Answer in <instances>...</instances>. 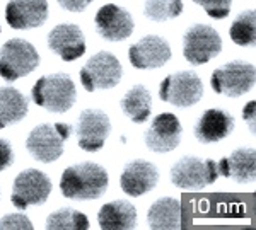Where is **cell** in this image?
Wrapping results in <instances>:
<instances>
[{
  "label": "cell",
  "mask_w": 256,
  "mask_h": 230,
  "mask_svg": "<svg viewBox=\"0 0 256 230\" xmlns=\"http://www.w3.org/2000/svg\"><path fill=\"white\" fill-rule=\"evenodd\" d=\"M30 111L28 99L20 90L10 85L0 87V130L22 120Z\"/></svg>",
  "instance_id": "obj_22"
},
{
  "label": "cell",
  "mask_w": 256,
  "mask_h": 230,
  "mask_svg": "<svg viewBox=\"0 0 256 230\" xmlns=\"http://www.w3.org/2000/svg\"><path fill=\"white\" fill-rule=\"evenodd\" d=\"M204 96V84L193 70H181L171 73L159 85L160 101L169 102L178 108L195 106Z\"/></svg>",
  "instance_id": "obj_7"
},
{
  "label": "cell",
  "mask_w": 256,
  "mask_h": 230,
  "mask_svg": "<svg viewBox=\"0 0 256 230\" xmlns=\"http://www.w3.org/2000/svg\"><path fill=\"white\" fill-rule=\"evenodd\" d=\"M234 130V118L224 109H207L195 125V137L200 143H216L229 137Z\"/></svg>",
  "instance_id": "obj_18"
},
{
  "label": "cell",
  "mask_w": 256,
  "mask_h": 230,
  "mask_svg": "<svg viewBox=\"0 0 256 230\" xmlns=\"http://www.w3.org/2000/svg\"><path fill=\"white\" fill-rule=\"evenodd\" d=\"M122 63L113 53L99 51L80 68V82L88 92L116 87L122 80Z\"/></svg>",
  "instance_id": "obj_5"
},
{
  "label": "cell",
  "mask_w": 256,
  "mask_h": 230,
  "mask_svg": "<svg viewBox=\"0 0 256 230\" xmlns=\"http://www.w3.org/2000/svg\"><path fill=\"white\" fill-rule=\"evenodd\" d=\"M130 63L138 70H152L168 63L171 58V46L158 34H148L128 50Z\"/></svg>",
  "instance_id": "obj_13"
},
{
  "label": "cell",
  "mask_w": 256,
  "mask_h": 230,
  "mask_svg": "<svg viewBox=\"0 0 256 230\" xmlns=\"http://www.w3.org/2000/svg\"><path fill=\"white\" fill-rule=\"evenodd\" d=\"M222 51L220 34L208 24H193L183 36V55L192 65H205Z\"/></svg>",
  "instance_id": "obj_8"
},
{
  "label": "cell",
  "mask_w": 256,
  "mask_h": 230,
  "mask_svg": "<svg viewBox=\"0 0 256 230\" xmlns=\"http://www.w3.org/2000/svg\"><path fill=\"white\" fill-rule=\"evenodd\" d=\"M46 229L50 230H86L89 229V220L82 212L74 208H60L46 219Z\"/></svg>",
  "instance_id": "obj_25"
},
{
  "label": "cell",
  "mask_w": 256,
  "mask_h": 230,
  "mask_svg": "<svg viewBox=\"0 0 256 230\" xmlns=\"http://www.w3.org/2000/svg\"><path fill=\"white\" fill-rule=\"evenodd\" d=\"M48 46L64 61H74L86 53L84 32L77 24L64 22L55 26L48 34Z\"/></svg>",
  "instance_id": "obj_14"
},
{
  "label": "cell",
  "mask_w": 256,
  "mask_h": 230,
  "mask_svg": "<svg viewBox=\"0 0 256 230\" xmlns=\"http://www.w3.org/2000/svg\"><path fill=\"white\" fill-rule=\"evenodd\" d=\"M159 181V171L152 162L144 159L132 160L120 176V186L128 196H142L154 190Z\"/></svg>",
  "instance_id": "obj_16"
},
{
  "label": "cell",
  "mask_w": 256,
  "mask_h": 230,
  "mask_svg": "<svg viewBox=\"0 0 256 230\" xmlns=\"http://www.w3.org/2000/svg\"><path fill=\"white\" fill-rule=\"evenodd\" d=\"M193 2L204 7L212 19H226L232 5V0H193Z\"/></svg>",
  "instance_id": "obj_27"
},
{
  "label": "cell",
  "mask_w": 256,
  "mask_h": 230,
  "mask_svg": "<svg viewBox=\"0 0 256 230\" xmlns=\"http://www.w3.org/2000/svg\"><path fill=\"white\" fill-rule=\"evenodd\" d=\"M0 229H4V230H12V229L31 230L32 224L26 215H22V213H9V215L0 219Z\"/></svg>",
  "instance_id": "obj_28"
},
{
  "label": "cell",
  "mask_w": 256,
  "mask_h": 230,
  "mask_svg": "<svg viewBox=\"0 0 256 230\" xmlns=\"http://www.w3.org/2000/svg\"><path fill=\"white\" fill-rule=\"evenodd\" d=\"M0 31H2V27H0Z\"/></svg>",
  "instance_id": "obj_32"
},
{
  "label": "cell",
  "mask_w": 256,
  "mask_h": 230,
  "mask_svg": "<svg viewBox=\"0 0 256 230\" xmlns=\"http://www.w3.org/2000/svg\"><path fill=\"white\" fill-rule=\"evenodd\" d=\"M72 126L67 123H43L31 130L26 140V149L30 150L32 159L40 162H55L64 154L65 142L72 135Z\"/></svg>",
  "instance_id": "obj_3"
},
{
  "label": "cell",
  "mask_w": 256,
  "mask_h": 230,
  "mask_svg": "<svg viewBox=\"0 0 256 230\" xmlns=\"http://www.w3.org/2000/svg\"><path fill=\"white\" fill-rule=\"evenodd\" d=\"M98 32L108 41H123L130 38L134 32V19L132 14L116 3L102 5L96 14Z\"/></svg>",
  "instance_id": "obj_15"
},
{
  "label": "cell",
  "mask_w": 256,
  "mask_h": 230,
  "mask_svg": "<svg viewBox=\"0 0 256 230\" xmlns=\"http://www.w3.org/2000/svg\"><path fill=\"white\" fill-rule=\"evenodd\" d=\"M99 227L104 230L135 229L137 225V210L126 200H114L102 205L98 213Z\"/></svg>",
  "instance_id": "obj_20"
},
{
  "label": "cell",
  "mask_w": 256,
  "mask_h": 230,
  "mask_svg": "<svg viewBox=\"0 0 256 230\" xmlns=\"http://www.w3.org/2000/svg\"><path fill=\"white\" fill-rule=\"evenodd\" d=\"M60 3V7H64L65 10L70 12H82L84 9H88L89 3L92 0H56Z\"/></svg>",
  "instance_id": "obj_30"
},
{
  "label": "cell",
  "mask_w": 256,
  "mask_h": 230,
  "mask_svg": "<svg viewBox=\"0 0 256 230\" xmlns=\"http://www.w3.org/2000/svg\"><path fill=\"white\" fill-rule=\"evenodd\" d=\"M108 172L96 162H80L64 171L60 191L70 200H98L108 190Z\"/></svg>",
  "instance_id": "obj_1"
},
{
  "label": "cell",
  "mask_w": 256,
  "mask_h": 230,
  "mask_svg": "<svg viewBox=\"0 0 256 230\" xmlns=\"http://www.w3.org/2000/svg\"><path fill=\"white\" fill-rule=\"evenodd\" d=\"M120 106H122L123 113H125L134 123H146L152 111L150 92H148V89L142 84L134 85V87L123 96Z\"/></svg>",
  "instance_id": "obj_23"
},
{
  "label": "cell",
  "mask_w": 256,
  "mask_h": 230,
  "mask_svg": "<svg viewBox=\"0 0 256 230\" xmlns=\"http://www.w3.org/2000/svg\"><path fill=\"white\" fill-rule=\"evenodd\" d=\"M40 63V55L30 41L22 38L9 39L0 48V77L14 82L30 75Z\"/></svg>",
  "instance_id": "obj_4"
},
{
  "label": "cell",
  "mask_w": 256,
  "mask_h": 230,
  "mask_svg": "<svg viewBox=\"0 0 256 230\" xmlns=\"http://www.w3.org/2000/svg\"><path fill=\"white\" fill-rule=\"evenodd\" d=\"M229 36L238 46H253L256 41V12L253 9L241 12L230 24Z\"/></svg>",
  "instance_id": "obj_24"
},
{
  "label": "cell",
  "mask_w": 256,
  "mask_h": 230,
  "mask_svg": "<svg viewBox=\"0 0 256 230\" xmlns=\"http://www.w3.org/2000/svg\"><path fill=\"white\" fill-rule=\"evenodd\" d=\"M181 135H183V126L176 114L160 113L152 120L146 131V145L152 152L166 154L180 145Z\"/></svg>",
  "instance_id": "obj_12"
},
{
  "label": "cell",
  "mask_w": 256,
  "mask_h": 230,
  "mask_svg": "<svg viewBox=\"0 0 256 230\" xmlns=\"http://www.w3.org/2000/svg\"><path fill=\"white\" fill-rule=\"evenodd\" d=\"M183 12V2L181 0H146L144 14L147 19L156 22L174 19Z\"/></svg>",
  "instance_id": "obj_26"
},
{
  "label": "cell",
  "mask_w": 256,
  "mask_h": 230,
  "mask_svg": "<svg viewBox=\"0 0 256 230\" xmlns=\"http://www.w3.org/2000/svg\"><path fill=\"white\" fill-rule=\"evenodd\" d=\"M52 193V181L38 169H26L19 172L12 186L10 201L16 208L26 210L32 205H43Z\"/></svg>",
  "instance_id": "obj_10"
},
{
  "label": "cell",
  "mask_w": 256,
  "mask_h": 230,
  "mask_svg": "<svg viewBox=\"0 0 256 230\" xmlns=\"http://www.w3.org/2000/svg\"><path fill=\"white\" fill-rule=\"evenodd\" d=\"M111 131L110 116L101 109H86L76 125L77 143L86 152H98L104 147Z\"/></svg>",
  "instance_id": "obj_11"
},
{
  "label": "cell",
  "mask_w": 256,
  "mask_h": 230,
  "mask_svg": "<svg viewBox=\"0 0 256 230\" xmlns=\"http://www.w3.org/2000/svg\"><path fill=\"white\" fill-rule=\"evenodd\" d=\"M218 174L230 178L236 183H253L256 176V152L254 149H238L217 162Z\"/></svg>",
  "instance_id": "obj_19"
},
{
  "label": "cell",
  "mask_w": 256,
  "mask_h": 230,
  "mask_svg": "<svg viewBox=\"0 0 256 230\" xmlns=\"http://www.w3.org/2000/svg\"><path fill=\"white\" fill-rule=\"evenodd\" d=\"M12 162H14V150H12L10 143L0 138V171L9 169Z\"/></svg>",
  "instance_id": "obj_29"
},
{
  "label": "cell",
  "mask_w": 256,
  "mask_h": 230,
  "mask_svg": "<svg viewBox=\"0 0 256 230\" xmlns=\"http://www.w3.org/2000/svg\"><path fill=\"white\" fill-rule=\"evenodd\" d=\"M242 118L250 125V130L254 133V123H256V101H250L242 108Z\"/></svg>",
  "instance_id": "obj_31"
},
{
  "label": "cell",
  "mask_w": 256,
  "mask_h": 230,
  "mask_svg": "<svg viewBox=\"0 0 256 230\" xmlns=\"http://www.w3.org/2000/svg\"><path fill=\"white\" fill-rule=\"evenodd\" d=\"M147 224L154 230L181 227V203L176 198L164 196L154 201L147 213Z\"/></svg>",
  "instance_id": "obj_21"
},
{
  "label": "cell",
  "mask_w": 256,
  "mask_h": 230,
  "mask_svg": "<svg viewBox=\"0 0 256 230\" xmlns=\"http://www.w3.org/2000/svg\"><path fill=\"white\" fill-rule=\"evenodd\" d=\"M46 0H9L6 7V20L14 29H34L46 22Z\"/></svg>",
  "instance_id": "obj_17"
},
{
  "label": "cell",
  "mask_w": 256,
  "mask_h": 230,
  "mask_svg": "<svg viewBox=\"0 0 256 230\" xmlns=\"http://www.w3.org/2000/svg\"><path fill=\"white\" fill-rule=\"evenodd\" d=\"M218 178L217 162L212 159H200L186 155L171 167L172 184L181 190H204Z\"/></svg>",
  "instance_id": "obj_6"
},
{
  "label": "cell",
  "mask_w": 256,
  "mask_h": 230,
  "mask_svg": "<svg viewBox=\"0 0 256 230\" xmlns=\"http://www.w3.org/2000/svg\"><path fill=\"white\" fill-rule=\"evenodd\" d=\"M31 96L34 104L50 113H67L76 104L77 89L67 73H52L36 80Z\"/></svg>",
  "instance_id": "obj_2"
},
{
  "label": "cell",
  "mask_w": 256,
  "mask_h": 230,
  "mask_svg": "<svg viewBox=\"0 0 256 230\" xmlns=\"http://www.w3.org/2000/svg\"><path fill=\"white\" fill-rule=\"evenodd\" d=\"M254 79V65L236 60L214 70L210 84H212V89L217 94H224V96L229 97H239L253 89Z\"/></svg>",
  "instance_id": "obj_9"
}]
</instances>
